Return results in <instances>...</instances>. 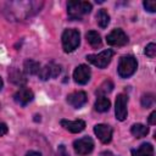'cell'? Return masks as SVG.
<instances>
[{"label": "cell", "instance_id": "6da1fadb", "mask_svg": "<svg viewBox=\"0 0 156 156\" xmlns=\"http://www.w3.org/2000/svg\"><path fill=\"white\" fill-rule=\"evenodd\" d=\"M93 6L88 1H77L72 0L67 2V13L71 20H82L83 16L88 15L91 11Z\"/></svg>", "mask_w": 156, "mask_h": 156}, {"label": "cell", "instance_id": "7a4b0ae2", "mask_svg": "<svg viewBox=\"0 0 156 156\" xmlns=\"http://www.w3.org/2000/svg\"><path fill=\"white\" fill-rule=\"evenodd\" d=\"M136 68H138V62L135 57L132 55H124L119 58L117 72L121 78H128L135 73Z\"/></svg>", "mask_w": 156, "mask_h": 156}, {"label": "cell", "instance_id": "3957f363", "mask_svg": "<svg viewBox=\"0 0 156 156\" xmlns=\"http://www.w3.org/2000/svg\"><path fill=\"white\" fill-rule=\"evenodd\" d=\"M62 48L65 52H72L74 51L80 43V34L77 29H66L62 33Z\"/></svg>", "mask_w": 156, "mask_h": 156}, {"label": "cell", "instance_id": "277c9868", "mask_svg": "<svg viewBox=\"0 0 156 156\" xmlns=\"http://www.w3.org/2000/svg\"><path fill=\"white\" fill-rule=\"evenodd\" d=\"M113 54H115L113 50L107 49V50H104V51H101L100 54H96V55H88L87 56V60L91 65L96 66L98 68H105L111 62Z\"/></svg>", "mask_w": 156, "mask_h": 156}, {"label": "cell", "instance_id": "5b68a950", "mask_svg": "<svg viewBox=\"0 0 156 156\" xmlns=\"http://www.w3.org/2000/svg\"><path fill=\"white\" fill-rule=\"evenodd\" d=\"M73 149L78 155L85 156L94 150V141L90 136H83L73 141Z\"/></svg>", "mask_w": 156, "mask_h": 156}, {"label": "cell", "instance_id": "8992f818", "mask_svg": "<svg viewBox=\"0 0 156 156\" xmlns=\"http://www.w3.org/2000/svg\"><path fill=\"white\" fill-rule=\"evenodd\" d=\"M106 41L111 46H123L128 43V37L121 28H117L113 29L110 34H107Z\"/></svg>", "mask_w": 156, "mask_h": 156}, {"label": "cell", "instance_id": "52a82bcc", "mask_svg": "<svg viewBox=\"0 0 156 156\" xmlns=\"http://www.w3.org/2000/svg\"><path fill=\"white\" fill-rule=\"evenodd\" d=\"M127 105H128V96L126 94H119L115 104V115L118 121H124L127 118L128 115Z\"/></svg>", "mask_w": 156, "mask_h": 156}, {"label": "cell", "instance_id": "ba28073f", "mask_svg": "<svg viewBox=\"0 0 156 156\" xmlns=\"http://www.w3.org/2000/svg\"><path fill=\"white\" fill-rule=\"evenodd\" d=\"M60 73H61V67L58 65L54 63V62H50V63L40 67L39 73H38V77L41 80H48L50 78H56Z\"/></svg>", "mask_w": 156, "mask_h": 156}, {"label": "cell", "instance_id": "9c48e42d", "mask_svg": "<svg viewBox=\"0 0 156 156\" xmlns=\"http://www.w3.org/2000/svg\"><path fill=\"white\" fill-rule=\"evenodd\" d=\"M90 76H91V72H90V68L87 65H79L73 72L74 82L80 84V85L87 84L90 79Z\"/></svg>", "mask_w": 156, "mask_h": 156}, {"label": "cell", "instance_id": "30bf717a", "mask_svg": "<svg viewBox=\"0 0 156 156\" xmlns=\"http://www.w3.org/2000/svg\"><path fill=\"white\" fill-rule=\"evenodd\" d=\"M112 128L107 124H96L94 127V133L95 135L100 139L101 143L104 144H108L112 139Z\"/></svg>", "mask_w": 156, "mask_h": 156}, {"label": "cell", "instance_id": "8fae6325", "mask_svg": "<svg viewBox=\"0 0 156 156\" xmlns=\"http://www.w3.org/2000/svg\"><path fill=\"white\" fill-rule=\"evenodd\" d=\"M33 98H34V94H33V91L30 90V89H28V88H21L20 90H17L16 93H15V95H13V100L17 102V104H20L21 106H26V105H28L32 100H33Z\"/></svg>", "mask_w": 156, "mask_h": 156}, {"label": "cell", "instance_id": "7c38bea8", "mask_svg": "<svg viewBox=\"0 0 156 156\" xmlns=\"http://www.w3.org/2000/svg\"><path fill=\"white\" fill-rule=\"evenodd\" d=\"M87 101L88 98L84 91H74L67 96V102L74 108H80L83 105L87 104Z\"/></svg>", "mask_w": 156, "mask_h": 156}, {"label": "cell", "instance_id": "4fadbf2b", "mask_svg": "<svg viewBox=\"0 0 156 156\" xmlns=\"http://www.w3.org/2000/svg\"><path fill=\"white\" fill-rule=\"evenodd\" d=\"M60 124L71 133H80L85 128V122L83 119H76V121H68V119H61Z\"/></svg>", "mask_w": 156, "mask_h": 156}, {"label": "cell", "instance_id": "5bb4252c", "mask_svg": "<svg viewBox=\"0 0 156 156\" xmlns=\"http://www.w3.org/2000/svg\"><path fill=\"white\" fill-rule=\"evenodd\" d=\"M9 80L18 87H24L27 83V77L23 72H21L17 68H11L9 71Z\"/></svg>", "mask_w": 156, "mask_h": 156}, {"label": "cell", "instance_id": "9a60e30c", "mask_svg": "<svg viewBox=\"0 0 156 156\" xmlns=\"http://www.w3.org/2000/svg\"><path fill=\"white\" fill-rule=\"evenodd\" d=\"M132 156H154V146L150 143H144L139 147L133 149Z\"/></svg>", "mask_w": 156, "mask_h": 156}, {"label": "cell", "instance_id": "2e32d148", "mask_svg": "<svg viewBox=\"0 0 156 156\" xmlns=\"http://www.w3.org/2000/svg\"><path fill=\"white\" fill-rule=\"evenodd\" d=\"M40 69V63L34 60H26L23 63V71L27 76H34L38 74Z\"/></svg>", "mask_w": 156, "mask_h": 156}, {"label": "cell", "instance_id": "e0dca14e", "mask_svg": "<svg viewBox=\"0 0 156 156\" xmlns=\"http://www.w3.org/2000/svg\"><path fill=\"white\" fill-rule=\"evenodd\" d=\"M130 133L135 138H144L149 134V127H146L141 123H135L130 127Z\"/></svg>", "mask_w": 156, "mask_h": 156}, {"label": "cell", "instance_id": "ac0fdd59", "mask_svg": "<svg viewBox=\"0 0 156 156\" xmlns=\"http://www.w3.org/2000/svg\"><path fill=\"white\" fill-rule=\"evenodd\" d=\"M110 106H111V102L105 96H98V99L94 104V108L98 112H106L110 110Z\"/></svg>", "mask_w": 156, "mask_h": 156}, {"label": "cell", "instance_id": "d6986e66", "mask_svg": "<svg viewBox=\"0 0 156 156\" xmlns=\"http://www.w3.org/2000/svg\"><path fill=\"white\" fill-rule=\"evenodd\" d=\"M85 38H87V41L93 48H98V46L101 45V37H100V34L96 30H89L85 34Z\"/></svg>", "mask_w": 156, "mask_h": 156}, {"label": "cell", "instance_id": "ffe728a7", "mask_svg": "<svg viewBox=\"0 0 156 156\" xmlns=\"http://www.w3.org/2000/svg\"><path fill=\"white\" fill-rule=\"evenodd\" d=\"M112 89H113V83H112L110 79H106V80H104V82L98 87L95 94H96L98 96H105V94L111 93Z\"/></svg>", "mask_w": 156, "mask_h": 156}, {"label": "cell", "instance_id": "44dd1931", "mask_svg": "<svg viewBox=\"0 0 156 156\" xmlns=\"http://www.w3.org/2000/svg\"><path fill=\"white\" fill-rule=\"evenodd\" d=\"M96 22H98L100 28H106L107 24L110 23V16H108V13L104 9L98 11V13H96Z\"/></svg>", "mask_w": 156, "mask_h": 156}, {"label": "cell", "instance_id": "7402d4cb", "mask_svg": "<svg viewBox=\"0 0 156 156\" xmlns=\"http://www.w3.org/2000/svg\"><path fill=\"white\" fill-rule=\"evenodd\" d=\"M152 104H154V95L152 94L147 93V94H144L141 96V105H143V107L149 108Z\"/></svg>", "mask_w": 156, "mask_h": 156}, {"label": "cell", "instance_id": "603a6c76", "mask_svg": "<svg viewBox=\"0 0 156 156\" xmlns=\"http://www.w3.org/2000/svg\"><path fill=\"white\" fill-rule=\"evenodd\" d=\"M144 54L146 56H149V57H155V55H156V45L154 43L147 44L145 50H144Z\"/></svg>", "mask_w": 156, "mask_h": 156}, {"label": "cell", "instance_id": "cb8c5ba5", "mask_svg": "<svg viewBox=\"0 0 156 156\" xmlns=\"http://www.w3.org/2000/svg\"><path fill=\"white\" fill-rule=\"evenodd\" d=\"M143 5H144L145 10H147L149 12H155L156 11V2L152 1V0H146V1L143 2Z\"/></svg>", "mask_w": 156, "mask_h": 156}, {"label": "cell", "instance_id": "d4e9b609", "mask_svg": "<svg viewBox=\"0 0 156 156\" xmlns=\"http://www.w3.org/2000/svg\"><path fill=\"white\" fill-rule=\"evenodd\" d=\"M57 156H69V154L67 152L65 145H60L57 147Z\"/></svg>", "mask_w": 156, "mask_h": 156}, {"label": "cell", "instance_id": "484cf974", "mask_svg": "<svg viewBox=\"0 0 156 156\" xmlns=\"http://www.w3.org/2000/svg\"><path fill=\"white\" fill-rule=\"evenodd\" d=\"M7 132H9L7 126H6L4 122H0V136H2V135H5V134H7Z\"/></svg>", "mask_w": 156, "mask_h": 156}, {"label": "cell", "instance_id": "4316f807", "mask_svg": "<svg viewBox=\"0 0 156 156\" xmlns=\"http://www.w3.org/2000/svg\"><path fill=\"white\" fill-rule=\"evenodd\" d=\"M149 124H151V126L156 124V111H152L150 113V116H149Z\"/></svg>", "mask_w": 156, "mask_h": 156}, {"label": "cell", "instance_id": "83f0119b", "mask_svg": "<svg viewBox=\"0 0 156 156\" xmlns=\"http://www.w3.org/2000/svg\"><path fill=\"white\" fill-rule=\"evenodd\" d=\"M24 156H41V154L38 152V151H33V150H32V151H28Z\"/></svg>", "mask_w": 156, "mask_h": 156}, {"label": "cell", "instance_id": "f1b7e54d", "mask_svg": "<svg viewBox=\"0 0 156 156\" xmlns=\"http://www.w3.org/2000/svg\"><path fill=\"white\" fill-rule=\"evenodd\" d=\"M100 156H117V155H113L111 151H102L100 154Z\"/></svg>", "mask_w": 156, "mask_h": 156}, {"label": "cell", "instance_id": "f546056e", "mask_svg": "<svg viewBox=\"0 0 156 156\" xmlns=\"http://www.w3.org/2000/svg\"><path fill=\"white\" fill-rule=\"evenodd\" d=\"M2 87H4V82H2V79H1V77H0V90L2 89Z\"/></svg>", "mask_w": 156, "mask_h": 156}]
</instances>
